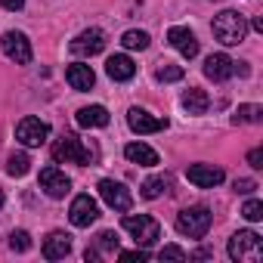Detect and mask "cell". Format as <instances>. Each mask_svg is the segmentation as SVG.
I'll use <instances>...</instances> for the list:
<instances>
[{"label":"cell","mask_w":263,"mask_h":263,"mask_svg":"<svg viewBox=\"0 0 263 263\" xmlns=\"http://www.w3.org/2000/svg\"><path fill=\"white\" fill-rule=\"evenodd\" d=\"M211 31H214V37H217L223 47H235V44H241L245 34H248V19H245L241 13H235V10H223L220 16H214Z\"/></svg>","instance_id":"1"},{"label":"cell","mask_w":263,"mask_h":263,"mask_svg":"<svg viewBox=\"0 0 263 263\" xmlns=\"http://www.w3.org/2000/svg\"><path fill=\"white\" fill-rule=\"evenodd\" d=\"M229 260L235 263H257L263 257V238L254 232V229H241L229 238Z\"/></svg>","instance_id":"2"},{"label":"cell","mask_w":263,"mask_h":263,"mask_svg":"<svg viewBox=\"0 0 263 263\" xmlns=\"http://www.w3.org/2000/svg\"><path fill=\"white\" fill-rule=\"evenodd\" d=\"M124 229L134 235V241H137V248H152L158 238H161V223L155 220V217H149V214H127L124 217Z\"/></svg>","instance_id":"3"},{"label":"cell","mask_w":263,"mask_h":263,"mask_svg":"<svg viewBox=\"0 0 263 263\" xmlns=\"http://www.w3.org/2000/svg\"><path fill=\"white\" fill-rule=\"evenodd\" d=\"M211 220L214 217H211L208 208H201V204L186 208V211L177 214V232L180 235H189V238H204L208 229H211Z\"/></svg>","instance_id":"4"},{"label":"cell","mask_w":263,"mask_h":263,"mask_svg":"<svg viewBox=\"0 0 263 263\" xmlns=\"http://www.w3.org/2000/svg\"><path fill=\"white\" fill-rule=\"evenodd\" d=\"M53 158L62 164H90L93 161V152L74 137V134H62L59 140H56V146H53Z\"/></svg>","instance_id":"5"},{"label":"cell","mask_w":263,"mask_h":263,"mask_svg":"<svg viewBox=\"0 0 263 263\" xmlns=\"http://www.w3.org/2000/svg\"><path fill=\"white\" fill-rule=\"evenodd\" d=\"M16 140H19L25 149H37V146H44V143L50 140V124L28 115V118H22V121L16 124Z\"/></svg>","instance_id":"6"},{"label":"cell","mask_w":263,"mask_h":263,"mask_svg":"<svg viewBox=\"0 0 263 263\" xmlns=\"http://www.w3.org/2000/svg\"><path fill=\"white\" fill-rule=\"evenodd\" d=\"M0 50H4V56L13 59L16 65H28L31 62V41L22 31H7L4 41H0Z\"/></svg>","instance_id":"7"},{"label":"cell","mask_w":263,"mask_h":263,"mask_svg":"<svg viewBox=\"0 0 263 263\" xmlns=\"http://www.w3.org/2000/svg\"><path fill=\"white\" fill-rule=\"evenodd\" d=\"M68 220H71V226H78V229L93 226V223L99 220V204H96V198L78 195V198L71 201V208H68Z\"/></svg>","instance_id":"8"},{"label":"cell","mask_w":263,"mask_h":263,"mask_svg":"<svg viewBox=\"0 0 263 263\" xmlns=\"http://www.w3.org/2000/svg\"><path fill=\"white\" fill-rule=\"evenodd\" d=\"M105 50V31H99V28H87V31H81L74 41H71V53L74 56H99Z\"/></svg>","instance_id":"9"},{"label":"cell","mask_w":263,"mask_h":263,"mask_svg":"<svg viewBox=\"0 0 263 263\" xmlns=\"http://www.w3.org/2000/svg\"><path fill=\"white\" fill-rule=\"evenodd\" d=\"M99 195H102V201L108 204V208H115V211H130V204H134V195L127 192V186L124 183H115V180H102L99 183Z\"/></svg>","instance_id":"10"},{"label":"cell","mask_w":263,"mask_h":263,"mask_svg":"<svg viewBox=\"0 0 263 263\" xmlns=\"http://www.w3.org/2000/svg\"><path fill=\"white\" fill-rule=\"evenodd\" d=\"M127 124H130V130H134V134H140V137L158 134V130L167 127L164 118H155V115H149L146 108H130V111H127Z\"/></svg>","instance_id":"11"},{"label":"cell","mask_w":263,"mask_h":263,"mask_svg":"<svg viewBox=\"0 0 263 263\" xmlns=\"http://www.w3.org/2000/svg\"><path fill=\"white\" fill-rule=\"evenodd\" d=\"M186 177H189V183L198 186V189H214V186H220V183L226 180L223 167H214V164H189Z\"/></svg>","instance_id":"12"},{"label":"cell","mask_w":263,"mask_h":263,"mask_svg":"<svg viewBox=\"0 0 263 263\" xmlns=\"http://www.w3.org/2000/svg\"><path fill=\"white\" fill-rule=\"evenodd\" d=\"M41 189L50 195V198H65L68 192H71V180L59 171V167H44L41 171Z\"/></svg>","instance_id":"13"},{"label":"cell","mask_w":263,"mask_h":263,"mask_svg":"<svg viewBox=\"0 0 263 263\" xmlns=\"http://www.w3.org/2000/svg\"><path fill=\"white\" fill-rule=\"evenodd\" d=\"M167 41H171V47H174L183 59H195V56H198V41H195V34H192L189 28L174 25V28L167 31Z\"/></svg>","instance_id":"14"},{"label":"cell","mask_w":263,"mask_h":263,"mask_svg":"<svg viewBox=\"0 0 263 263\" xmlns=\"http://www.w3.org/2000/svg\"><path fill=\"white\" fill-rule=\"evenodd\" d=\"M204 74L211 78V81H229L232 74H235V59H229L226 53H211L208 59H204Z\"/></svg>","instance_id":"15"},{"label":"cell","mask_w":263,"mask_h":263,"mask_svg":"<svg viewBox=\"0 0 263 263\" xmlns=\"http://www.w3.org/2000/svg\"><path fill=\"white\" fill-rule=\"evenodd\" d=\"M65 81H68V87H71V90H78V93H87V90H93V84H96V74H93V68H90V65H84V62H74V65H68V68H65Z\"/></svg>","instance_id":"16"},{"label":"cell","mask_w":263,"mask_h":263,"mask_svg":"<svg viewBox=\"0 0 263 263\" xmlns=\"http://www.w3.org/2000/svg\"><path fill=\"white\" fill-rule=\"evenodd\" d=\"M105 74H108L111 81H130V78L137 74V65H134V59H130V56L115 53V56H108V62H105Z\"/></svg>","instance_id":"17"},{"label":"cell","mask_w":263,"mask_h":263,"mask_svg":"<svg viewBox=\"0 0 263 263\" xmlns=\"http://www.w3.org/2000/svg\"><path fill=\"white\" fill-rule=\"evenodd\" d=\"M68 251H71V235H65V232H50V235L44 238V257H47V260H62V257H68Z\"/></svg>","instance_id":"18"},{"label":"cell","mask_w":263,"mask_h":263,"mask_svg":"<svg viewBox=\"0 0 263 263\" xmlns=\"http://www.w3.org/2000/svg\"><path fill=\"white\" fill-rule=\"evenodd\" d=\"M124 155L127 161H134V164H143V167H155L158 164V152L146 143H127L124 146Z\"/></svg>","instance_id":"19"},{"label":"cell","mask_w":263,"mask_h":263,"mask_svg":"<svg viewBox=\"0 0 263 263\" xmlns=\"http://www.w3.org/2000/svg\"><path fill=\"white\" fill-rule=\"evenodd\" d=\"M78 124L81 127H105L108 108L105 105H84V108H78Z\"/></svg>","instance_id":"20"},{"label":"cell","mask_w":263,"mask_h":263,"mask_svg":"<svg viewBox=\"0 0 263 263\" xmlns=\"http://www.w3.org/2000/svg\"><path fill=\"white\" fill-rule=\"evenodd\" d=\"M208 105H211V99H208V93H204V90L189 87V90L183 93V108H186L189 115H204V111H208Z\"/></svg>","instance_id":"21"},{"label":"cell","mask_w":263,"mask_h":263,"mask_svg":"<svg viewBox=\"0 0 263 263\" xmlns=\"http://www.w3.org/2000/svg\"><path fill=\"white\" fill-rule=\"evenodd\" d=\"M167 189H171V177H149V180L143 183V189H140V192H143V198H149V201H152V198H161Z\"/></svg>","instance_id":"22"},{"label":"cell","mask_w":263,"mask_h":263,"mask_svg":"<svg viewBox=\"0 0 263 263\" xmlns=\"http://www.w3.org/2000/svg\"><path fill=\"white\" fill-rule=\"evenodd\" d=\"M263 121V108L260 105H238L232 115V124H260Z\"/></svg>","instance_id":"23"},{"label":"cell","mask_w":263,"mask_h":263,"mask_svg":"<svg viewBox=\"0 0 263 263\" xmlns=\"http://www.w3.org/2000/svg\"><path fill=\"white\" fill-rule=\"evenodd\" d=\"M121 44H124V50H146L149 47V34L146 31H124L121 34Z\"/></svg>","instance_id":"24"},{"label":"cell","mask_w":263,"mask_h":263,"mask_svg":"<svg viewBox=\"0 0 263 263\" xmlns=\"http://www.w3.org/2000/svg\"><path fill=\"white\" fill-rule=\"evenodd\" d=\"M7 171H10V177H25V174L31 171V158H28L25 152H16V155H10Z\"/></svg>","instance_id":"25"},{"label":"cell","mask_w":263,"mask_h":263,"mask_svg":"<svg viewBox=\"0 0 263 263\" xmlns=\"http://www.w3.org/2000/svg\"><path fill=\"white\" fill-rule=\"evenodd\" d=\"M155 78H158L161 84H174V81H183V68H180V65H171V62H164V65L155 71Z\"/></svg>","instance_id":"26"},{"label":"cell","mask_w":263,"mask_h":263,"mask_svg":"<svg viewBox=\"0 0 263 263\" xmlns=\"http://www.w3.org/2000/svg\"><path fill=\"white\" fill-rule=\"evenodd\" d=\"M241 217H245V220H251V223H260V220H263V201H257V198L245 201V208H241Z\"/></svg>","instance_id":"27"},{"label":"cell","mask_w":263,"mask_h":263,"mask_svg":"<svg viewBox=\"0 0 263 263\" xmlns=\"http://www.w3.org/2000/svg\"><path fill=\"white\" fill-rule=\"evenodd\" d=\"M96 248H102L105 254H118V235H115L111 229L99 232V235H96Z\"/></svg>","instance_id":"28"},{"label":"cell","mask_w":263,"mask_h":263,"mask_svg":"<svg viewBox=\"0 0 263 263\" xmlns=\"http://www.w3.org/2000/svg\"><path fill=\"white\" fill-rule=\"evenodd\" d=\"M10 248H13V251H19V254H22V251H28V248H31V235H28L25 229H16V232L10 235Z\"/></svg>","instance_id":"29"},{"label":"cell","mask_w":263,"mask_h":263,"mask_svg":"<svg viewBox=\"0 0 263 263\" xmlns=\"http://www.w3.org/2000/svg\"><path fill=\"white\" fill-rule=\"evenodd\" d=\"M158 260H189V254L183 248H177V245H164L158 251Z\"/></svg>","instance_id":"30"},{"label":"cell","mask_w":263,"mask_h":263,"mask_svg":"<svg viewBox=\"0 0 263 263\" xmlns=\"http://www.w3.org/2000/svg\"><path fill=\"white\" fill-rule=\"evenodd\" d=\"M118 257L121 260H149V248H137V251H118Z\"/></svg>","instance_id":"31"},{"label":"cell","mask_w":263,"mask_h":263,"mask_svg":"<svg viewBox=\"0 0 263 263\" xmlns=\"http://www.w3.org/2000/svg\"><path fill=\"white\" fill-rule=\"evenodd\" d=\"M232 189H235L238 195H251V192L257 189V183H254V180H248V177H241V180H235V183H232Z\"/></svg>","instance_id":"32"},{"label":"cell","mask_w":263,"mask_h":263,"mask_svg":"<svg viewBox=\"0 0 263 263\" xmlns=\"http://www.w3.org/2000/svg\"><path fill=\"white\" fill-rule=\"evenodd\" d=\"M248 164H251L254 171H260V167H263V149H251V152H248Z\"/></svg>","instance_id":"33"},{"label":"cell","mask_w":263,"mask_h":263,"mask_svg":"<svg viewBox=\"0 0 263 263\" xmlns=\"http://www.w3.org/2000/svg\"><path fill=\"white\" fill-rule=\"evenodd\" d=\"M0 7H7V10H22L25 0H0Z\"/></svg>","instance_id":"34"},{"label":"cell","mask_w":263,"mask_h":263,"mask_svg":"<svg viewBox=\"0 0 263 263\" xmlns=\"http://www.w3.org/2000/svg\"><path fill=\"white\" fill-rule=\"evenodd\" d=\"M84 260H87V263L99 260V251H96V248H87V251H84Z\"/></svg>","instance_id":"35"},{"label":"cell","mask_w":263,"mask_h":263,"mask_svg":"<svg viewBox=\"0 0 263 263\" xmlns=\"http://www.w3.org/2000/svg\"><path fill=\"white\" fill-rule=\"evenodd\" d=\"M248 28H254V31H263V19H254V22H251Z\"/></svg>","instance_id":"36"},{"label":"cell","mask_w":263,"mask_h":263,"mask_svg":"<svg viewBox=\"0 0 263 263\" xmlns=\"http://www.w3.org/2000/svg\"><path fill=\"white\" fill-rule=\"evenodd\" d=\"M7 204V195H4V189H0V208H4Z\"/></svg>","instance_id":"37"}]
</instances>
